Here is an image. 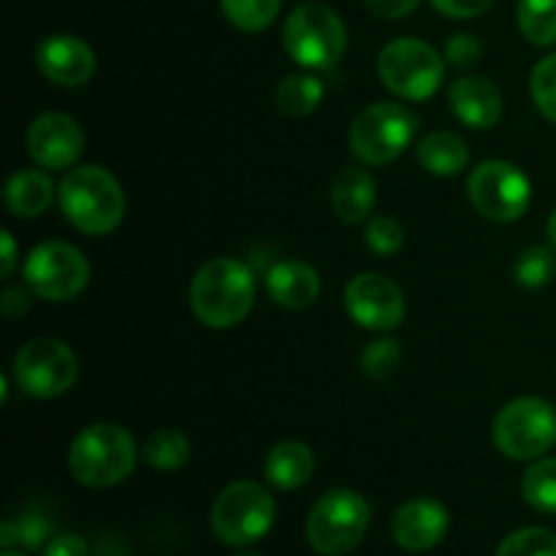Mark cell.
Returning <instances> with one entry per match:
<instances>
[{"mask_svg": "<svg viewBox=\"0 0 556 556\" xmlns=\"http://www.w3.org/2000/svg\"><path fill=\"white\" fill-rule=\"evenodd\" d=\"M52 530L54 525L47 514L27 510L20 519L5 521V525L0 527V543H3V548L22 546L27 548V552H38V548L47 546V543L52 541Z\"/></svg>", "mask_w": 556, "mask_h": 556, "instance_id": "obj_26", "label": "cell"}, {"mask_svg": "<svg viewBox=\"0 0 556 556\" xmlns=\"http://www.w3.org/2000/svg\"><path fill=\"white\" fill-rule=\"evenodd\" d=\"M3 556H25V554L14 552V548H3Z\"/></svg>", "mask_w": 556, "mask_h": 556, "instance_id": "obj_41", "label": "cell"}, {"mask_svg": "<svg viewBox=\"0 0 556 556\" xmlns=\"http://www.w3.org/2000/svg\"><path fill=\"white\" fill-rule=\"evenodd\" d=\"M375 199H378L375 177L362 166H345L331 182V204L342 223L367 220L369 212L375 210Z\"/></svg>", "mask_w": 556, "mask_h": 556, "instance_id": "obj_19", "label": "cell"}, {"mask_svg": "<svg viewBox=\"0 0 556 556\" xmlns=\"http://www.w3.org/2000/svg\"><path fill=\"white\" fill-rule=\"evenodd\" d=\"M27 152L41 168L65 172L85 152V134L68 114L43 112L27 128Z\"/></svg>", "mask_w": 556, "mask_h": 556, "instance_id": "obj_14", "label": "cell"}, {"mask_svg": "<svg viewBox=\"0 0 556 556\" xmlns=\"http://www.w3.org/2000/svg\"><path fill=\"white\" fill-rule=\"evenodd\" d=\"M65 220L87 237L112 233L125 217V193L117 179L101 166H76L58 188Z\"/></svg>", "mask_w": 556, "mask_h": 556, "instance_id": "obj_2", "label": "cell"}, {"mask_svg": "<svg viewBox=\"0 0 556 556\" xmlns=\"http://www.w3.org/2000/svg\"><path fill=\"white\" fill-rule=\"evenodd\" d=\"M255 302V275L244 261H206L190 282V309L210 329L242 324Z\"/></svg>", "mask_w": 556, "mask_h": 556, "instance_id": "obj_1", "label": "cell"}, {"mask_svg": "<svg viewBox=\"0 0 556 556\" xmlns=\"http://www.w3.org/2000/svg\"><path fill=\"white\" fill-rule=\"evenodd\" d=\"M30 288H9V291L3 293V299H0V304H3V313L5 318H16V315L27 313L30 309Z\"/></svg>", "mask_w": 556, "mask_h": 556, "instance_id": "obj_38", "label": "cell"}, {"mask_svg": "<svg viewBox=\"0 0 556 556\" xmlns=\"http://www.w3.org/2000/svg\"><path fill=\"white\" fill-rule=\"evenodd\" d=\"M494 445L508 459H541L556 445V410L552 402L538 396H521L508 402L494 418Z\"/></svg>", "mask_w": 556, "mask_h": 556, "instance_id": "obj_8", "label": "cell"}, {"mask_svg": "<svg viewBox=\"0 0 556 556\" xmlns=\"http://www.w3.org/2000/svg\"><path fill=\"white\" fill-rule=\"evenodd\" d=\"M345 309L362 329L391 331L405 318L400 286L383 275H358L345 288Z\"/></svg>", "mask_w": 556, "mask_h": 556, "instance_id": "obj_13", "label": "cell"}, {"mask_svg": "<svg viewBox=\"0 0 556 556\" xmlns=\"http://www.w3.org/2000/svg\"><path fill=\"white\" fill-rule=\"evenodd\" d=\"M372 521L369 503L353 489H331L307 519L309 546L324 556H345L364 541Z\"/></svg>", "mask_w": 556, "mask_h": 556, "instance_id": "obj_6", "label": "cell"}, {"mask_svg": "<svg viewBox=\"0 0 556 556\" xmlns=\"http://www.w3.org/2000/svg\"><path fill=\"white\" fill-rule=\"evenodd\" d=\"M418 163L434 177H456L470 163V147L462 136L448 134V130L429 134L418 144Z\"/></svg>", "mask_w": 556, "mask_h": 556, "instance_id": "obj_22", "label": "cell"}, {"mask_svg": "<svg viewBox=\"0 0 556 556\" xmlns=\"http://www.w3.org/2000/svg\"><path fill=\"white\" fill-rule=\"evenodd\" d=\"M36 65L52 85L81 87L96 74V52L81 38L54 33L38 43Z\"/></svg>", "mask_w": 556, "mask_h": 556, "instance_id": "obj_15", "label": "cell"}, {"mask_svg": "<svg viewBox=\"0 0 556 556\" xmlns=\"http://www.w3.org/2000/svg\"><path fill=\"white\" fill-rule=\"evenodd\" d=\"M134 434L119 424H92L76 434L68 451L71 476L90 489H109L123 483L136 467Z\"/></svg>", "mask_w": 556, "mask_h": 556, "instance_id": "obj_3", "label": "cell"}, {"mask_svg": "<svg viewBox=\"0 0 556 556\" xmlns=\"http://www.w3.org/2000/svg\"><path fill=\"white\" fill-rule=\"evenodd\" d=\"M514 277L521 288H530V291L546 288L556 277V250L543 248V244L527 248L525 253L516 258Z\"/></svg>", "mask_w": 556, "mask_h": 556, "instance_id": "obj_29", "label": "cell"}, {"mask_svg": "<svg viewBox=\"0 0 556 556\" xmlns=\"http://www.w3.org/2000/svg\"><path fill=\"white\" fill-rule=\"evenodd\" d=\"M364 3L380 20H402L410 11H416L421 0H364Z\"/></svg>", "mask_w": 556, "mask_h": 556, "instance_id": "obj_37", "label": "cell"}, {"mask_svg": "<svg viewBox=\"0 0 556 556\" xmlns=\"http://www.w3.org/2000/svg\"><path fill=\"white\" fill-rule=\"evenodd\" d=\"M233 556H266V554H261V552H239V554H233Z\"/></svg>", "mask_w": 556, "mask_h": 556, "instance_id": "obj_42", "label": "cell"}, {"mask_svg": "<svg viewBox=\"0 0 556 556\" xmlns=\"http://www.w3.org/2000/svg\"><path fill=\"white\" fill-rule=\"evenodd\" d=\"M418 130V117L402 103L380 101L364 109L351 125L348 144L367 166H386L410 147Z\"/></svg>", "mask_w": 556, "mask_h": 556, "instance_id": "obj_7", "label": "cell"}, {"mask_svg": "<svg viewBox=\"0 0 556 556\" xmlns=\"http://www.w3.org/2000/svg\"><path fill=\"white\" fill-rule=\"evenodd\" d=\"M190 440L179 429H157L144 443V462L157 472H177L188 465Z\"/></svg>", "mask_w": 556, "mask_h": 556, "instance_id": "obj_24", "label": "cell"}, {"mask_svg": "<svg viewBox=\"0 0 556 556\" xmlns=\"http://www.w3.org/2000/svg\"><path fill=\"white\" fill-rule=\"evenodd\" d=\"M0 244H3V255H0L3 258V269H0V275H3V280H9L16 269V244L11 231H0Z\"/></svg>", "mask_w": 556, "mask_h": 556, "instance_id": "obj_39", "label": "cell"}, {"mask_svg": "<svg viewBox=\"0 0 556 556\" xmlns=\"http://www.w3.org/2000/svg\"><path fill=\"white\" fill-rule=\"evenodd\" d=\"M41 556H90V548L74 532H63V535H54L52 541L43 546Z\"/></svg>", "mask_w": 556, "mask_h": 556, "instance_id": "obj_36", "label": "cell"}, {"mask_svg": "<svg viewBox=\"0 0 556 556\" xmlns=\"http://www.w3.org/2000/svg\"><path fill=\"white\" fill-rule=\"evenodd\" d=\"M275 497L255 481H237L217 494L212 505V532L226 546H253L275 525Z\"/></svg>", "mask_w": 556, "mask_h": 556, "instance_id": "obj_5", "label": "cell"}, {"mask_svg": "<svg viewBox=\"0 0 556 556\" xmlns=\"http://www.w3.org/2000/svg\"><path fill=\"white\" fill-rule=\"evenodd\" d=\"M326 96V87L318 76L309 74H291L277 85V106L288 117H307L320 106Z\"/></svg>", "mask_w": 556, "mask_h": 556, "instance_id": "obj_23", "label": "cell"}, {"mask_svg": "<svg viewBox=\"0 0 556 556\" xmlns=\"http://www.w3.org/2000/svg\"><path fill=\"white\" fill-rule=\"evenodd\" d=\"M451 112L476 130H489L503 117V96L497 87L481 76H462L448 87Z\"/></svg>", "mask_w": 556, "mask_h": 556, "instance_id": "obj_17", "label": "cell"}, {"mask_svg": "<svg viewBox=\"0 0 556 556\" xmlns=\"http://www.w3.org/2000/svg\"><path fill=\"white\" fill-rule=\"evenodd\" d=\"M402 364V348L396 340H375L364 348L362 353V369L367 378L386 380L400 369Z\"/></svg>", "mask_w": 556, "mask_h": 556, "instance_id": "obj_31", "label": "cell"}, {"mask_svg": "<svg viewBox=\"0 0 556 556\" xmlns=\"http://www.w3.org/2000/svg\"><path fill=\"white\" fill-rule=\"evenodd\" d=\"M380 81L405 101H427L445 79V60L418 38H396L378 58Z\"/></svg>", "mask_w": 556, "mask_h": 556, "instance_id": "obj_9", "label": "cell"}, {"mask_svg": "<svg viewBox=\"0 0 556 556\" xmlns=\"http://www.w3.org/2000/svg\"><path fill=\"white\" fill-rule=\"evenodd\" d=\"M313 451H309V445L299 443V440L277 443L264 462L266 481L275 489H280V492H296V489H302L313 478Z\"/></svg>", "mask_w": 556, "mask_h": 556, "instance_id": "obj_20", "label": "cell"}, {"mask_svg": "<svg viewBox=\"0 0 556 556\" xmlns=\"http://www.w3.org/2000/svg\"><path fill=\"white\" fill-rule=\"evenodd\" d=\"M548 242H552V248L556 250V210L552 212V217H548Z\"/></svg>", "mask_w": 556, "mask_h": 556, "instance_id": "obj_40", "label": "cell"}, {"mask_svg": "<svg viewBox=\"0 0 556 556\" xmlns=\"http://www.w3.org/2000/svg\"><path fill=\"white\" fill-rule=\"evenodd\" d=\"M451 527V516L443 503L438 500H410L402 505L391 521V535L400 543V548L413 554L429 552L445 538Z\"/></svg>", "mask_w": 556, "mask_h": 556, "instance_id": "obj_16", "label": "cell"}, {"mask_svg": "<svg viewBox=\"0 0 556 556\" xmlns=\"http://www.w3.org/2000/svg\"><path fill=\"white\" fill-rule=\"evenodd\" d=\"M364 242H367V248L372 250L378 258H391V255L400 253L402 244H405V231H402V226L394 217H369L367 231H364Z\"/></svg>", "mask_w": 556, "mask_h": 556, "instance_id": "obj_32", "label": "cell"}, {"mask_svg": "<svg viewBox=\"0 0 556 556\" xmlns=\"http://www.w3.org/2000/svg\"><path fill=\"white\" fill-rule=\"evenodd\" d=\"M532 101L541 109L543 117L556 123V52L543 58L541 63L535 65L530 79Z\"/></svg>", "mask_w": 556, "mask_h": 556, "instance_id": "obj_33", "label": "cell"}, {"mask_svg": "<svg viewBox=\"0 0 556 556\" xmlns=\"http://www.w3.org/2000/svg\"><path fill=\"white\" fill-rule=\"evenodd\" d=\"M266 291L280 307L304 309L318 299L320 275L304 261H282L266 275Z\"/></svg>", "mask_w": 556, "mask_h": 556, "instance_id": "obj_18", "label": "cell"}, {"mask_svg": "<svg viewBox=\"0 0 556 556\" xmlns=\"http://www.w3.org/2000/svg\"><path fill=\"white\" fill-rule=\"evenodd\" d=\"M467 195L478 215L486 220L514 223L530 210L532 185L514 163L483 161L467 179Z\"/></svg>", "mask_w": 556, "mask_h": 556, "instance_id": "obj_11", "label": "cell"}, {"mask_svg": "<svg viewBox=\"0 0 556 556\" xmlns=\"http://www.w3.org/2000/svg\"><path fill=\"white\" fill-rule=\"evenodd\" d=\"M494 0H432L434 9L451 20H472L492 9Z\"/></svg>", "mask_w": 556, "mask_h": 556, "instance_id": "obj_35", "label": "cell"}, {"mask_svg": "<svg viewBox=\"0 0 556 556\" xmlns=\"http://www.w3.org/2000/svg\"><path fill=\"white\" fill-rule=\"evenodd\" d=\"M494 556H556V535L543 527H525L505 538Z\"/></svg>", "mask_w": 556, "mask_h": 556, "instance_id": "obj_30", "label": "cell"}, {"mask_svg": "<svg viewBox=\"0 0 556 556\" xmlns=\"http://www.w3.org/2000/svg\"><path fill=\"white\" fill-rule=\"evenodd\" d=\"M25 282L47 302H71L90 282V264L68 242H43L25 261Z\"/></svg>", "mask_w": 556, "mask_h": 556, "instance_id": "obj_12", "label": "cell"}, {"mask_svg": "<svg viewBox=\"0 0 556 556\" xmlns=\"http://www.w3.org/2000/svg\"><path fill=\"white\" fill-rule=\"evenodd\" d=\"M516 20L527 41L535 47L556 43V0H519Z\"/></svg>", "mask_w": 556, "mask_h": 556, "instance_id": "obj_25", "label": "cell"}, {"mask_svg": "<svg viewBox=\"0 0 556 556\" xmlns=\"http://www.w3.org/2000/svg\"><path fill=\"white\" fill-rule=\"evenodd\" d=\"M5 206L14 217H38L49 210L54 199V185L38 168H22L11 174L3 190Z\"/></svg>", "mask_w": 556, "mask_h": 556, "instance_id": "obj_21", "label": "cell"}, {"mask_svg": "<svg viewBox=\"0 0 556 556\" xmlns=\"http://www.w3.org/2000/svg\"><path fill=\"white\" fill-rule=\"evenodd\" d=\"M282 43L302 68H334L345 58L348 49L345 22L331 5L302 3L288 14L286 27H282Z\"/></svg>", "mask_w": 556, "mask_h": 556, "instance_id": "obj_4", "label": "cell"}, {"mask_svg": "<svg viewBox=\"0 0 556 556\" xmlns=\"http://www.w3.org/2000/svg\"><path fill=\"white\" fill-rule=\"evenodd\" d=\"M521 494L530 508L556 516V459L535 462L521 478Z\"/></svg>", "mask_w": 556, "mask_h": 556, "instance_id": "obj_27", "label": "cell"}, {"mask_svg": "<svg viewBox=\"0 0 556 556\" xmlns=\"http://www.w3.org/2000/svg\"><path fill=\"white\" fill-rule=\"evenodd\" d=\"M79 378V362L65 342L36 337L14 356V380L33 400L63 396Z\"/></svg>", "mask_w": 556, "mask_h": 556, "instance_id": "obj_10", "label": "cell"}, {"mask_svg": "<svg viewBox=\"0 0 556 556\" xmlns=\"http://www.w3.org/2000/svg\"><path fill=\"white\" fill-rule=\"evenodd\" d=\"M483 47L476 36L470 33H459V36L448 38V47H445V60H448L454 68H470L481 60Z\"/></svg>", "mask_w": 556, "mask_h": 556, "instance_id": "obj_34", "label": "cell"}, {"mask_svg": "<svg viewBox=\"0 0 556 556\" xmlns=\"http://www.w3.org/2000/svg\"><path fill=\"white\" fill-rule=\"evenodd\" d=\"M223 14L244 33L266 30L280 14L282 0H220Z\"/></svg>", "mask_w": 556, "mask_h": 556, "instance_id": "obj_28", "label": "cell"}]
</instances>
